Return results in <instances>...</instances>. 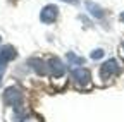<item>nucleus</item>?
<instances>
[{
  "mask_svg": "<svg viewBox=\"0 0 124 122\" xmlns=\"http://www.w3.org/2000/svg\"><path fill=\"white\" fill-rule=\"evenodd\" d=\"M71 79L74 84H78L79 88H90L91 84V76H90V71L85 69V67H78L71 72Z\"/></svg>",
  "mask_w": 124,
  "mask_h": 122,
  "instance_id": "2",
  "label": "nucleus"
},
{
  "mask_svg": "<svg viewBox=\"0 0 124 122\" xmlns=\"http://www.w3.org/2000/svg\"><path fill=\"white\" fill-rule=\"evenodd\" d=\"M0 41H2V38H0Z\"/></svg>",
  "mask_w": 124,
  "mask_h": 122,
  "instance_id": "13",
  "label": "nucleus"
},
{
  "mask_svg": "<svg viewBox=\"0 0 124 122\" xmlns=\"http://www.w3.org/2000/svg\"><path fill=\"white\" fill-rule=\"evenodd\" d=\"M85 5H86L88 12L91 14L93 17H97V19H102V17L105 16V12H103V9H102L100 5H97V4H93V2H90V0H86V2H85Z\"/></svg>",
  "mask_w": 124,
  "mask_h": 122,
  "instance_id": "8",
  "label": "nucleus"
},
{
  "mask_svg": "<svg viewBox=\"0 0 124 122\" xmlns=\"http://www.w3.org/2000/svg\"><path fill=\"white\" fill-rule=\"evenodd\" d=\"M4 103L7 107L21 108V103H23V93H21V89L16 88V86H9L4 91Z\"/></svg>",
  "mask_w": 124,
  "mask_h": 122,
  "instance_id": "1",
  "label": "nucleus"
},
{
  "mask_svg": "<svg viewBox=\"0 0 124 122\" xmlns=\"http://www.w3.org/2000/svg\"><path fill=\"white\" fill-rule=\"evenodd\" d=\"M67 58L71 60L72 64H76V65H81V64L85 62V58H81V57H76L72 52H71V53H67Z\"/></svg>",
  "mask_w": 124,
  "mask_h": 122,
  "instance_id": "9",
  "label": "nucleus"
},
{
  "mask_svg": "<svg viewBox=\"0 0 124 122\" xmlns=\"http://www.w3.org/2000/svg\"><path fill=\"white\" fill-rule=\"evenodd\" d=\"M122 48H124V45H122Z\"/></svg>",
  "mask_w": 124,
  "mask_h": 122,
  "instance_id": "14",
  "label": "nucleus"
},
{
  "mask_svg": "<svg viewBox=\"0 0 124 122\" xmlns=\"http://www.w3.org/2000/svg\"><path fill=\"white\" fill-rule=\"evenodd\" d=\"M119 17H121V21H122V22H124V12H122V14H121V16H119Z\"/></svg>",
  "mask_w": 124,
  "mask_h": 122,
  "instance_id": "12",
  "label": "nucleus"
},
{
  "mask_svg": "<svg viewBox=\"0 0 124 122\" xmlns=\"http://www.w3.org/2000/svg\"><path fill=\"white\" fill-rule=\"evenodd\" d=\"M28 64L31 65V69H33L38 76H43V74H48V67H46V62L41 58H29Z\"/></svg>",
  "mask_w": 124,
  "mask_h": 122,
  "instance_id": "7",
  "label": "nucleus"
},
{
  "mask_svg": "<svg viewBox=\"0 0 124 122\" xmlns=\"http://www.w3.org/2000/svg\"><path fill=\"white\" fill-rule=\"evenodd\" d=\"M103 53H105V52H103L102 48H97V50H93V52H91V55H90V57H91L93 60H98V58H102V57H103Z\"/></svg>",
  "mask_w": 124,
  "mask_h": 122,
  "instance_id": "10",
  "label": "nucleus"
},
{
  "mask_svg": "<svg viewBox=\"0 0 124 122\" xmlns=\"http://www.w3.org/2000/svg\"><path fill=\"white\" fill-rule=\"evenodd\" d=\"M16 57H17V52H16V48L10 47V45H5V47L0 50V81H2V76H4L5 67H7V62L14 60Z\"/></svg>",
  "mask_w": 124,
  "mask_h": 122,
  "instance_id": "4",
  "label": "nucleus"
},
{
  "mask_svg": "<svg viewBox=\"0 0 124 122\" xmlns=\"http://www.w3.org/2000/svg\"><path fill=\"white\" fill-rule=\"evenodd\" d=\"M57 16H59V9H57L55 5H52V4L45 5V7L41 9V12H40V19H41L43 24H52V22H55Z\"/></svg>",
  "mask_w": 124,
  "mask_h": 122,
  "instance_id": "5",
  "label": "nucleus"
},
{
  "mask_svg": "<svg viewBox=\"0 0 124 122\" xmlns=\"http://www.w3.org/2000/svg\"><path fill=\"white\" fill-rule=\"evenodd\" d=\"M46 67H48V74L54 76V78H60V76H64V72H66V65L62 64L60 58H55V57H52L48 62H46Z\"/></svg>",
  "mask_w": 124,
  "mask_h": 122,
  "instance_id": "6",
  "label": "nucleus"
},
{
  "mask_svg": "<svg viewBox=\"0 0 124 122\" xmlns=\"http://www.w3.org/2000/svg\"><path fill=\"white\" fill-rule=\"evenodd\" d=\"M121 72V67H119V62L116 58H108L107 62H103V65L100 67V76L102 79H110L114 76H117Z\"/></svg>",
  "mask_w": 124,
  "mask_h": 122,
  "instance_id": "3",
  "label": "nucleus"
},
{
  "mask_svg": "<svg viewBox=\"0 0 124 122\" xmlns=\"http://www.w3.org/2000/svg\"><path fill=\"white\" fill-rule=\"evenodd\" d=\"M62 2H67V4H72V5H76L79 0H62Z\"/></svg>",
  "mask_w": 124,
  "mask_h": 122,
  "instance_id": "11",
  "label": "nucleus"
}]
</instances>
